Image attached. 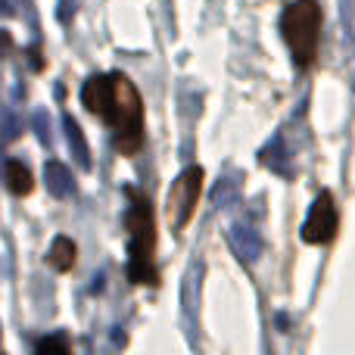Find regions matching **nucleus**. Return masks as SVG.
Returning <instances> with one entry per match:
<instances>
[{
  "instance_id": "obj_6",
  "label": "nucleus",
  "mask_w": 355,
  "mask_h": 355,
  "mask_svg": "<svg viewBox=\"0 0 355 355\" xmlns=\"http://www.w3.org/2000/svg\"><path fill=\"white\" fill-rule=\"evenodd\" d=\"M227 240H231L234 252L240 256V262L250 265L262 256V237H259L250 225H231L227 227Z\"/></svg>"
},
{
  "instance_id": "obj_2",
  "label": "nucleus",
  "mask_w": 355,
  "mask_h": 355,
  "mask_svg": "<svg viewBox=\"0 0 355 355\" xmlns=\"http://www.w3.org/2000/svg\"><path fill=\"white\" fill-rule=\"evenodd\" d=\"M125 193H128V212H125V227H128V281L156 287L159 284V271H156V262H153L156 256L153 202L135 187H128Z\"/></svg>"
},
{
  "instance_id": "obj_15",
  "label": "nucleus",
  "mask_w": 355,
  "mask_h": 355,
  "mask_svg": "<svg viewBox=\"0 0 355 355\" xmlns=\"http://www.w3.org/2000/svg\"><path fill=\"white\" fill-rule=\"evenodd\" d=\"M0 12H3V16H10V12H12V6H10V0H0Z\"/></svg>"
},
{
  "instance_id": "obj_8",
  "label": "nucleus",
  "mask_w": 355,
  "mask_h": 355,
  "mask_svg": "<svg viewBox=\"0 0 355 355\" xmlns=\"http://www.w3.org/2000/svg\"><path fill=\"white\" fill-rule=\"evenodd\" d=\"M62 128H66V144H69V150H72L78 168L91 172V147H87V141H85V131H81V125L75 122L72 116H62Z\"/></svg>"
},
{
  "instance_id": "obj_11",
  "label": "nucleus",
  "mask_w": 355,
  "mask_h": 355,
  "mask_svg": "<svg viewBox=\"0 0 355 355\" xmlns=\"http://www.w3.org/2000/svg\"><path fill=\"white\" fill-rule=\"evenodd\" d=\"M31 125H35V131H37V141L44 144V147H50L53 144V137H50V116L44 110H37L35 116H31Z\"/></svg>"
},
{
  "instance_id": "obj_14",
  "label": "nucleus",
  "mask_w": 355,
  "mask_h": 355,
  "mask_svg": "<svg viewBox=\"0 0 355 355\" xmlns=\"http://www.w3.org/2000/svg\"><path fill=\"white\" fill-rule=\"evenodd\" d=\"M28 56H31V69H35V72H41V69H44L41 50H37V47H28Z\"/></svg>"
},
{
  "instance_id": "obj_9",
  "label": "nucleus",
  "mask_w": 355,
  "mask_h": 355,
  "mask_svg": "<svg viewBox=\"0 0 355 355\" xmlns=\"http://www.w3.org/2000/svg\"><path fill=\"white\" fill-rule=\"evenodd\" d=\"M75 256H78V250H75L72 240H69V237H53L50 252H47V262L53 265L56 271H72Z\"/></svg>"
},
{
  "instance_id": "obj_1",
  "label": "nucleus",
  "mask_w": 355,
  "mask_h": 355,
  "mask_svg": "<svg viewBox=\"0 0 355 355\" xmlns=\"http://www.w3.org/2000/svg\"><path fill=\"white\" fill-rule=\"evenodd\" d=\"M81 103L112 128V141L122 156H135L144 147V100L125 72L91 75L81 85Z\"/></svg>"
},
{
  "instance_id": "obj_3",
  "label": "nucleus",
  "mask_w": 355,
  "mask_h": 355,
  "mask_svg": "<svg viewBox=\"0 0 355 355\" xmlns=\"http://www.w3.org/2000/svg\"><path fill=\"white\" fill-rule=\"evenodd\" d=\"M321 22H324V12H321L318 0H293V3L284 10L281 35H284V41H287L296 69H306V66L315 62L318 37H321Z\"/></svg>"
},
{
  "instance_id": "obj_4",
  "label": "nucleus",
  "mask_w": 355,
  "mask_h": 355,
  "mask_svg": "<svg viewBox=\"0 0 355 355\" xmlns=\"http://www.w3.org/2000/svg\"><path fill=\"white\" fill-rule=\"evenodd\" d=\"M202 168L200 166H190L184 168L181 175L175 178L172 190H168V202H166V212H168V225L172 231H181L190 218H193V209L200 202V193H202Z\"/></svg>"
},
{
  "instance_id": "obj_13",
  "label": "nucleus",
  "mask_w": 355,
  "mask_h": 355,
  "mask_svg": "<svg viewBox=\"0 0 355 355\" xmlns=\"http://www.w3.org/2000/svg\"><path fill=\"white\" fill-rule=\"evenodd\" d=\"M10 53H12V35L0 28V60H6Z\"/></svg>"
},
{
  "instance_id": "obj_5",
  "label": "nucleus",
  "mask_w": 355,
  "mask_h": 355,
  "mask_svg": "<svg viewBox=\"0 0 355 355\" xmlns=\"http://www.w3.org/2000/svg\"><path fill=\"white\" fill-rule=\"evenodd\" d=\"M337 202H334V193H327V190H321L318 196H315L312 209H309L306 221H302V231L300 237L306 240V243L312 246H324L331 243L334 237H337Z\"/></svg>"
},
{
  "instance_id": "obj_12",
  "label": "nucleus",
  "mask_w": 355,
  "mask_h": 355,
  "mask_svg": "<svg viewBox=\"0 0 355 355\" xmlns=\"http://www.w3.org/2000/svg\"><path fill=\"white\" fill-rule=\"evenodd\" d=\"M37 352H41V355H47V352L66 355L69 352V343L62 337H44V340H37Z\"/></svg>"
},
{
  "instance_id": "obj_10",
  "label": "nucleus",
  "mask_w": 355,
  "mask_h": 355,
  "mask_svg": "<svg viewBox=\"0 0 355 355\" xmlns=\"http://www.w3.org/2000/svg\"><path fill=\"white\" fill-rule=\"evenodd\" d=\"M6 187H10V193H16V196H28L31 187H35L28 166H22L19 159L6 162Z\"/></svg>"
},
{
  "instance_id": "obj_7",
  "label": "nucleus",
  "mask_w": 355,
  "mask_h": 355,
  "mask_svg": "<svg viewBox=\"0 0 355 355\" xmlns=\"http://www.w3.org/2000/svg\"><path fill=\"white\" fill-rule=\"evenodd\" d=\"M44 184H47L50 196H56V200H66V196H72V190H75L72 172H69L60 159H50L47 166H44Z\"/></svg>"
}]
</instances>
